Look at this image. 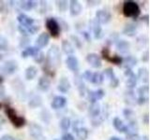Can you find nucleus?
Instances as JSON below:
<instances>
[{"label": "nucleus", "instance_id": "c9c22d12", "mask_svg": "<svg viewBox=\"0 0 150 140\" xmlns=\"http://www.w3.org/2000/svg\"><path fill=\"white\" fill-rule=\"evenodd\" d=\"M104 80V76L100 73V72H95L92 74V77H91V80L90 82L93 83V84H98V85H100L101 84Z\"/></svg>", "mask_w": 150, "mask_h": 140}, {"label": "nucleus", "instance_id": "393cba45", "mask_svg": "<svg viewBox=\"0 0 150 140\" xmlns=\"http://www.w3.org/2000/svg\"><path fill=\"white\" fill-rule=\"evenodd\" d=\"M136 32H137V25L131 22L126 24L123 29V34L128 36H134L136 35Z\"/></svg>", "mask_w": 150, "mask_h": 140}, {"label": "nucleus", "instance_id": "412c9836", "mask_svg": "<svg viewBox=\"0 0 150 140\" xmlns=\"http://www.w3.org/2000/svg\"><path fill=\"white\" fill-rule=\"evenodd\" d=\"M49 41H50V36L47 34V33H42L36 40L37 48H39V49L44 48V47H46L49 44Z\"/></svg>", "mask_w": 150, "mask_h": 140}, {"label": "nucleus", "instance_id": "a18cd8bd", "mask_svg": "<svg viewBox=\"0 0 150 140\" xmlns=\"http://www.w3.org/2000/svg\"><path fill=\"white\" fill-rule=\"evenodd\" d=\"M62 140H75L74 136L71 134H65L63 136H62Z\"/></svg>", "mask_w": 150, "mask_h": 140}, {"label": "nucleus", "instance_id": "39448f33", "mask_svg": "<svg viewBox=\"0 0 150 140\" xmlns=\"http://www.w3.org/2000/svg\"><path fill=\"white\" fill-rule=\"evenodd\" d=\"M125 77H126V84L129 90L132 89L136 86L137 83V77L133 73V71L131 69H125Z\"/></svg>", "mask_w": 150, "mask_h": 140}, {"label": "nucleus", "instance_id": "5fc2aeb1", "mask_svg": "<svg viewBox=\"0 0 150 140\" xmlns=\"http://www.w3.org/2000/svg\"><path fill=\"white\" fill-rule=\"evenodd\" d=\"M110 140H122V139L119 138V137H116V136H112V137L110 138Z\"/></svg>", "mask_w": 150, "mask_h": 140}, {"label": "nucleus", "instance_id": "f257e3e1", "mask_svg": "<svg viewBox=\"0 0 150 140\" xmlns=\"http://www.w3.org/2000/svg\"><path fill=\"white\" fill-rule=\"evenodd\" d=\"M60 62H61V56H60V50L58 46L53 45L49 49L48 52L46 54L44 66L54 71L56 67L59 66Z\"/></svg>", "mask_w": 150, "mask_h": 140}, {"label": "nucleus", "instance_id": "1a4fd4ad", "mask_svg": "<svg viewBox=\"0 0 150 140\" xmlns=\"http://www.w3.org/2000/svg\"><path fill=\"white\" fill-rule=\"evenodd\" d=\"M111 14L110 12H108L106 10H103V9H100L96 12V20L100 23H108L111 21Z\"/></svg>", "mask_w": 150, "mask_h": 140}, {"label": "nucleus", "instance_id": "a211bd4d", "mask_svg": "<svg viewBox=\"0 0 150 140\" xmlns=\"http://www.w3.org/2000/svg\"><path fill=\"white\" fill-rule=\"evenodd\" d=\"M82 5L76 0H71L69 2V12L71 16H78L82 12Z\"/></svg>", "mask_w": 150, "mask_h": 140}, {"label": "nucleus", "instance_id": "4c0bfd02", "mask_svg": "<svg viewBox=\"0 0 150 140\" xmlns=\"http://www.w3.org/2000/svg\"><path fill=\"white\" fill-rule=\"evenodd\" d=\"M106 61H108V62H110V63L115 64L119 65V64H122V61H123V58L120 57V56L115 55V56H109V57L107 58Z\"/></svg>", "mask_w": 150, "mask_h": 140}, {"label": "nucleus", "instance_id": "a19ab883", "mask_svg": "<svg viewBox=\"0 0 150 140\" xmlns=\"http://www.w3.org/2000/svg\"><path fill=\"white\" fill-rule=\"evenodd\" d=\"M8 48V39L3 36H0V50H6Z\"/></svg>", "mask_w": 150, "mask_h": 140}, {"label": "nucleus", "instance_id": "4be33fe9", "mask_svg": "<svg viewBox=\"0 0 150 140\" xmlns=\"http://www.w3.org/2000/svg\"><path fill=\"white\" fill-rule=\"evenodd\" d=\"M88 113H89V115H90L91 119L100 116L101 114V109H100V104H98V102L91 103V106H89V109H88Z\"/></svg>", "mask_w": 150, "mask_h": 140}, {"label": "nucleus", "instance_id": "49530a36", "mask_svg": "<svg viewBox=\"0 0 150 140\" xmlns=\"http://www.w3.org/2000/svg\"><path fill=\"white\" fill-rule=\"evenodd\" d=\"M142 61L144 63L148 62V50H145L144 52L143 53V56H142Z\"/></svg>", "mask_w": 150, "mask_h": 140}, {"label": "nucleus", "instance_id": "603ef678", "mask_svg": "<svg viewBox=\"0 0 150 140\" xmlns=\"http://www.w3.org/2000/svg\"><path fill=\"white\" fill-rule=\"evenodd\" d=\"M4 93H5V90H4V88L0 85V97H2L4 95Z\"/></svg>", "mask_w": 150, "mask_h": 140}, {"label": "nucleus", "instance_id": "09e8293b", "mask_svg": "<svg viewBox=\"0 0 150 140\" xmlns=\"http://www.w3.org/2000/svg\"><path fill=\"white\" fill-rule=\"evenodd\" d=\"M83 36L86 37V38L88 41H90V36H89V34H88L87 32H83Z\"/></svg>", "mask_w": 150, "mask_h": 140}, {"label": "nucleus", "instance_id": "6ab92c4d", "mask_svg": "<svg viewBox=\"0 0 150 140\" xmlns=\"http://www.w3.org/2000/svg\"><path fill=\"white\" fill-rule=\"evenodd\" d=\"M70 87H71V85H70V82L67 78L63 77L59 79V82L57 85V90L60 92L67 93L70 90Z\"/></svg>", "mask_w": 150, "mask_h": 140}, {"label": "nucleus", "instance_id": "dca6fc26", "mask_svg": "<svg viewBox=\"0 0 150 140\" xmlns=\"http://www.w3.org/2000/svg\"><path fill=\"white\" fill-rule=\"evenodd\" d=\"M66 64L69 70H71L73 72H78L79 70V62L78 59L75 56H68L66 59Z\"/></svg>", "mask_w": 150, "mask_h": 140}, {"label": "nucleus", "instance_id": "3c124183", "mask_svg": "<svg viewBox=\"0 0 150 140\" xmlns=\"http://www.w3.org/2000/svg\"><path fill=\"white\" fill-rule=\"evenodd\" d=\"M4 123H5V120H4V119L2 118V117L0 116V130L2 129V126L4 125Z\"/></svg>", "mask_w": 150, "mask_h": 140}, {"label": "nucleus", "instance_id": "e433bc0d", "mask_svg": "<svg viewBox=\"0 0 150 140\" xmlns=\"http://www.w3.org/2000/svg\"><path fill=\"white\" fill-rule=\"evenodd\" d=\"M124 116H125V118L128 120L129 121H134V120H135V113L131 109H129V108H126L124 110Z\"/></svg>", "mask_w": 150, "mask_h": 140}, {"label": "nucleus", "instance_id": "f03ea898", "mask_svg": "<svg viewBox=\"0 0 150 140\" xmlns=\"http://www.w3.org/2000/svg\"><path fill=\"white\" fill-rule=\"evenodd\" d=\"M5 113H6L8 120H11V123L13 124L14 127L21 128L26 123L25 119L23 118V117H22V116H18L15 109L12 108V107H11V106H6Z\"/></svg>", "mask_w": 150, "mask_h": 140}, {"label": "nucleus", "instance_id": "b1692460", "mask_svg": "<svg viewBox=\"0 0 150 140\" xmlns=\"http://www.w3.org/2000/svg\"><path fill=\"white\" fill-rule=\"evenodd\" d=\"M38 87L40 91L42 92H47L51 87V81L50 79L47 77H41L39 79V84H38Z\"/></svg>", "mask_w": 150, "mask_h": 140}, {"label": "nucleus", "instance_id": "79ce46f5", "mask_svg": "<svg viewBox=\"0 0 150 140\" xmlns=\"http://www.w3.org/2000/svg\"><path fill=\"white\" fill-rule=\"evenodd\" d=\"M34 60H35V62L37 63H42L43 61L45 60V56H44V53L43 52H41V51L40 50L39 52H38L35 56H34Z\"/></svg>", "mask_w": 150, "mask_h": 140}, {"label": "nucleus", "instance_id": "6e6d98bb", "mask_svg": "<svg viewBox=\"0 0 150 140\" xmlns=\"http://www.w3.org/2000/svg\"><path fill=\"white\" fill-rule=\"evenodd\" d=\"M3 82V78L0 76V85H1V83Z\"/></svg>", "mask_w": 150, "mask_h": 140}, {"label": "nucleus", "instance_id": "7c9ffc66", "mask_svg": "<svg viewBox=\"0 0 150 140\" xmlns=\"http://www.w3.org/2000/svg\"><path fill=\"white\" fill-rule=\"evenodd\" d=\"M42 104V99L40 95H33L28 102V106L32 108H36L38 106H40Z\"/></svg>", "mask_w": 150, "mask_h": 140}, {"label": "nucleus", "instance_id": "2f4dec72", "mask_svg": "<svg viewBox=\"0 0 150 140\" xmlns=\"http://www.w3.org/2000/svg\"><path fill=\"white\" fill-rule=\"evenodd\" d=\"M61 47H62V50L64 51V53L66 54H72L74 52V47L72 46V44L70 43L69 41L68 40H63L62 41V45H61Z\"/></svg>", "mask_w": 150, "mask_h": 140}, {"label": "nucleus", "instance_id": "5701e85b", "mask_svg": "<svg viewBox=\"0 0 150 140\" xmlns=\"http://www.w3.org/2000/svg\"><path fill=\"white\" fill-rule=\"evenodd\" d=\"M116 49L120 53L126 54L129 51L130 44L126 40H118V42L116 43Z\"/></svg>", "mask_w": 150, "mask_h": 140}, {"label": "nucleus", "instance_id": "cd10ccee", "mask_svg": "<svg viewBox=\"0 0 150 140\" xmlns=\"http://www.w3.org/2000/svg\"><path fill=\"white\" fill-rule=\"evenodd\" d=\"M74 82L77 86V89L80 92V95L84 96V94H86V85H84V83L83 81V79L81 78V77L77 76L74 78Z\"/></svg>", "mask_w": 150, "mask_h": 140}, {"label": "nucleus", "instance_id": "37998d69", "mask_svg": "<svg viewBox=\"0 0 150 140\" xmlns=\"http://www.w3.org/2000/svg\"><path fill=\"white\" fill-rule=\"evenodd\" d=\"M46 118H48V120H51V114H50V112L48 110L44 109V110H42V112H41V119H42V120L45 121V123H47Z\"/></svg>", "mask_w": 150, "mask_h": 140}, {"label": "nucleus", "instance_id": "f704fd0d", "mask_svg": "<svg viewBox=\"0 0 150 140\" xmlns=\"http://www.w3.org/2000/svg\"><path fill=\"white\" fill-rule=\"evenodd\" d=\"M124 98H125V102L128 105L132 106V105H134L135 103H136L135 95H134V92H133L132 90H129L128 92H126L125 95H124Z\"/></svg>", "mask_w": 150, "mask_h": 140}, {"label": "nucleus", "instance_id": "c85d7f7f", "mask_svg": "<svg viewBox=\"0 0 150 140\" xmlns=\"http://www.w3.org/2000/svg\"><path fill=\"white\" fill-rule=\"evenodd\" d=\"M38 74V68L34 65H30L25 69V78L27 80H32L34 79Z\"/></svg>", "mask_w": 150, "mask_h": 140}, {"label": "nucleus", "instance_id": "4468645a", "mask_svg": "<svg viewBox=\"0 0 150 140\" xmlns=\"http://www.w3.org/2000/svg\"><path fill=\"white\" fill-rule=\"evenodd\" d=\"M105 95V92L101 89H98L96 91H89L88 92V99L91 103H96L98 100L102 99Z\"/></svg>", "mask_w": 150, "mask_h": 140}, {"label": "nucleus", "instance_id": "0eeeda50", "mask_svg": "<svg viewBox=\"0 0 150 140\" xmlns=\"http://www.w3.org/2000/svg\"><path fill=\"white\" fill-rule=\"evenodd\" d=\"M86 62L94 68H100L101 67V58L97 53H89L86 56Z\"/></svg>", "mask_w": 150, "mask_h": 140}, {"label": "nucleus", "instance_id": "ddd939ff", "mask_svg": "<svg viewBox=\"0 0 150 140\" xmlns=\"http://www.w3.org/2000/svg\"><path fill=\"white\" fill-rule=\"evenodd\" d=\"M73 130H74V132L76 133V135L79 138V140H86V138L88 137V130L84 127H80L77 121L74 123Z\"/></svg>", "mask_w": 150, "mask_h": 140}, {"label": "nucleus", "instance_id": "f3484780", "mask_svg": "<svg viewBox=\"0 0 150 140\" xmlns=\"http://www.w3.org/2000/svg\"><path fill=\"white\" fill-rule=\"evenodd\" d=\"M67 104V98L64 96H55L54 98V100L51 103L52 108L54 109H60L64 107Z\"/></svg>", "mask_w": 150, "mask_h": 140}, {"label": "nucleus", "instance_id": "ea45409f", "mask_svg": "<svg viewBox=\"0 0 150 140\" xmlns=\"http://www.w3.org/2000/svg\"><path fill=\"white\" fill-rule=\"evenodd\" d=\"M56 6H57V8L59 11L65 12L68 9V1H64V0L57 1L56 2Z\"/></svg>", "mask_w": 150, "mask_h": 140}, {"label": "nucleus", "instance_id": "6e6552de", "mask_svg": "<svg viewBox=\"0 0 150 140\" xmlns=\"http://www.w3.org/2000/svg\"><path fill=\"white\" fill-rule=\"evenodd\" d=\"M18 69V64L14 60H8L3 64V71L7 75L14 74Z\"/></svg>", "mask_w": 150, "mask_h": 140}, {"label": "nucleus", "instance_id": "58836bf2", "mask_svg": "<svg viewBox=\"0 0 150 140\" xmlns=\"http://www.w3.org/2000/svg\"><path fill=\"white\" fill-rule=\"evenodd\" d=\"M60 127L64 131L69 130L70 127V120L69 118H63L60 120Z\"/></svg>", "mask_w": 150, "mask_h": 140}, {"label": "nucleus", "instance_id": "9b49d317", "mask_svg": "<svg viewBox=\"0 0 150 140\" xmlns=\"http://www.w3.org/2000/svg\"><path fill=\"white\" fill-rule=\"evenodd\" d=\"M90 25L92 28V31H93V34L94 36H95L96 39H100L103 36V31H102V28L100 26V23L98 22L96 19L91 21L90 22Z\"/></svg>", "mask_w": 150, "mask_h": 140}, {"label": "nucleus", "instance_id": "aec40b11", "mask_svg": "<svg viewBox=\"0 0 150 140\" xmlns=\"http://www.w3.org/2000/svg\"><path fill=\"white\" fill-rule=\"evenodd\" d=\"M18 29L20 31V33L23 36H28V35H34L36 32L40 30V26L39 24H33L30 27H25L22 25L18 26Z\"/></svg>", "mask_w": 150, "mask_h": 140}, {"label": "nucleus", "instance_id": "bb28decb", "mask_svg": "<svg viewBox=\"0 0 150 140\" xmlns=\"http://www.w3.org/2000/svg\"><path fill=\"white\" fill-rule=\"evenodd\" d=\"M39 51H40V49L37 48V47H27V48H25L22 51L21 55L23 58H27V57H29V56H33V57H34Z\"/></svg>", "mask_w": 150, "mask_h": 140}, {"label": "nucleus", "instance_id": "7ed1b4c3", "mask_svg": "<svg viewBox=\"0 0 150 140\" xmlns=\"http://www.w3.org/2000/svg\"><path fill=\"white\" fill-rule=\"evenodd\" d=\"M140 8L134 1H126L123 5V14L125 17L136 19L140 15Z\"/></svg>", "mask_w": 150, "mask_h": 140}, {"label": "nucleus", "instance_id": "de8ad7c7", "mask_svg": "<svg viewBox=\"0 0 150 140\" xmlns=\"http://www.w3.org/2000/svg\"><path fill=\"white\" fill-rule=\"evenodd\" d=\"M0 140H15L11 135H8V134H4L3 136H1Z\"/></svg>", "mask_w": 150, "mask_h": 140}, {"label": "nucleus", "instance_id": "473e14b6", "mask_svg": "<svg viewBox=\"0 0 150 140\" xmlns=\"http://www.w3.org/2000/svg\"><path fill=\"white\" fill-rule=\"evenodd\" d=\"M138 78H140L141 81H143L144 83L148 82V78H149V73L148 70L145 67H141L138 70Z\"/></svg>", "mask_w": 150, "mask_h": 140}, {"label": "nucleus", "instance_id": "2eb2a0df", "mask_svg": "<svg viewBox=\"0 0 150 140\" xmlns=\"http://www.w3.org/2000/svg\"><path fill=\"white\" fill-rule=\"evenodd\" d=\"M18 22L19 23H20V25L22 26H25V27H30L32 26L33 24H35V20L33 18L29 17V16H27L26 14H20L18 17Z\"/></svg>", "mask_w": 150, "mask_h": 140}, {"label": "nucleus", "instance_id": "c03bdc74", "mask_svg": "<svg viewBox=\"0 0 150 140\" xmlns=\"http://www.w3.org/2000/svg\"><path fill=\"white\" fill-rule=\"evenodd\" d=\"M71 38L73 39L74 43H75V45H76L77 48H79V49L81 48V47H82V43H81V40L78 38V36H71Z\"/></svg>", "mask_w": 150, "mask_h": 140}, {"label": "nucleus", "instance_id": "a878e982", "mask_svg": "<svg viewBox=\"0 0 150 140\" xmlns=\"http://www.w3.org/2000/svg\"><path fill=\"white\" fill-rule=\"evenodd\" d=\"M122 64H123V66L126 69H131L134 65H136V64H137V59L133 57V56L129 55V56H127L125 59H123Z\"/></svg>", "mask_w": 150, "mask_h": 140}, {"label": "nucleus", "instance_id": "72a5a7b5", "mask_svg": "<svg viewBox=\"0 0 150 140\" xmlns=\"http://www.w3.org/2000/svg\"><path fill=\"white\" fill-rule=\"evenodd\" d=\"M37 6V2L33 0H23L20 2V7L25 10H30Z\"/></svg>", "mask_w": 150, "mask_h": 140}, {"label": "nucleus", "instance_id": "864d4df0", "mask_svg": "<svg viewBox=\"0 0 150 140\" xmlns=\"http://www.w3.org/2000/svg\"><path fill=\"white\" fill-rule=\"evenodd\" d=\"M142 21H144L146 22V24H148V15H145L142 18Z\"/></svg>", "mask_w": 150, "mask_h": 140}, {"label": "nucleus", "instance_id": "20e7f679", "mask_svg": "<svg viewBox=\"0 0 150 140\" xmlns=\"http://www.w3.org/2000/svg\"><path fill=\"white\" fill-rule=\"evenodd\" d=\"M46 27L53 37L59 36L61 28H60L59 23L57 22V21H56L55 19H54V18L48 19V20L46 21Z\"/></svg>", "mask_w": 150, "mask_h": 140}, {"label": "nucleus", "instance_id": "c756f323", "mask_svg": "<svg viewBox=\"0 0 150 140\" xmlns=\"http://www.w3.org/2000/svg\"><path fill=\"white\" fill-rule=\"evenodd\" d=\"M112 124H114L115 128L120 133H127V126L123 123V121H122L118 117H115L114 119V121H112Z\"/></svg>", "mask_w": 150, "mask_h": 140}, {"label": "nucleus", "instance_id": "9d476101", "mask_svg": "<svg viewBox=\"0 0 150 140\" xmlns=\"http://www.w3.org/2000/svg\"><path fill=\"white\" fill-rule=\"evenodd\" d=\"M104 75L109 78V81H110V85L112 88H116L118 86L119 84V79L117 78V77L115 76V74L112 68H106L104 70Z\"/></svg>", "mask_w": 150, "mask_h": 140}, {"label": "nucleus", "instance_id": "f8f14e48", "mask_svg": "<svg viewBox=\"0 0 150 140\" xmlns=\"http://www.w3.org/2000/svg\"><path fill=\"white\" fill-rule=\"evenodd\" d=\"M29 134L31 136H33L36 139H40L42 137V134H43V131H42L41 126L37 124V123H31L29 125Z\"/></svg>", "mask_w": 150, "mask_h": 140}, {"label": "nucleus", "instance_id": "13d9d810", "mask_svg": "<svg viewBox=\"0 0 150 140\" xmlns=\"http://www.w3.org/2000/svg\"><path fill=\"white\" fill-rule=\"evenodd\" d=\"M1 108H2V104L0 103V109H1Z\"/></svg>", "mask_w": 150, "mask_h": 140}, {"label": "nucleus", "instance_id": "8fccbe9b", "mask_svg": "<svg viewBox=\"0 0 150 140\" xmlns=\"http://www.w3.org/2000/svg\"><path fill=\"white\" fill-rule=\"evenodd\" d=\"M144 123H145V124H148V114H145L144 115Z\"/></svg>", "mask_w": 150, "mask_h": 140}, {"label": "nucleus", "instance_id": "4d7b16f0", "mask_svg": "<svg viewBox=\"0 0 150 140\" xmlns=\"http://www.w3.org/2000/svg\"><path fill=\"white\" fill-rule=\"evenodd\" d=\"M142 140H148V138H147L146 136H144V138H143Z\"/></svg>", "mask_w": 150, "mask_h": 140}, {"label": "nucleus", "instance_id": "423d86ee", "mask_svg": "<svg viewBox=\"0 0 150 140\" xmlns=\"http://www.w3.org/2000/svg\"><path fill=\"white\" fill-rule=\"evenodd\" d=\"M138 93H139V97L138 100L136 101L139 105H144L145 103H147L149 100V88L148 86H142L141 88H139L138 90Z\"/></svg>", "mask_w": 150, "mask_h": 140}]
</instances>
